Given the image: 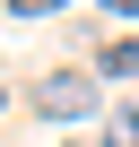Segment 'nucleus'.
I'll return each instance as SVG.
<instances>
[{"mask_svg":"<svg viewBox=\"0 0 139 147\" xmlns=\"http://www.w3.org/2000/svg\"><path fill=\"white\" fill-rule=\"evenodd\" d=\"M104 78H139V35H122V43H104Z\"/></svg>","mask_w":139,"mask_h":147,"instance_id":"obj_3","label":"nucleus"},{"mask_svg":"<svg viewBox=\"0 0 139 147\" xmlns=\"http://www.w3.org/2000/svg\"><path fill=\"white\" fill-rule=\"evenodd\" d=\"M0 104H9V87H0Z\"/></svg>","mask_w":139,"mask_h":147,"instance_id":"obj_4","label":"nucleus"},{"mask_svg":"<svg viewBox=\"0 0 139 147\" xmlns=\"http://www.w3.org/2000/svg\"><path fill=\"white\" fill-rule=\"evenodd\" d=\"M104 147H139V95H130V104H113V121H104Z\"/></svg>","mask_w":139,"mask_h":147,"instance_id":"obj_2","label":"nucleus"},{"mask_svg":"<svg viewBox=\"0 0 139 147\" xmlns=\"http://www.w3.org/2000/svg\"><path fill=\"white\" fill-rule=\"evenodd\" d=\"M35 113L44 121H87L96 113V78H87V69H44V78H35Z\"/></svg>","mask_w":139,"mask_h":147,"instance_id":"obj_1","label":"nucleus"}]
</instances>
